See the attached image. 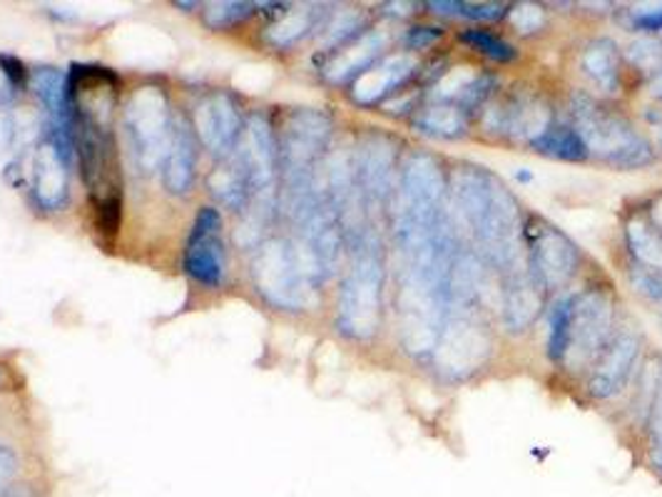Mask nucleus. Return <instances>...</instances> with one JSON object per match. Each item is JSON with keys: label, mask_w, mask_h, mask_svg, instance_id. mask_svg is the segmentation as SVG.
Returning <instances> with one entry per match:
<instances>
[{"label": "nucleus", "mask_w": 662, "mask_h": 497, "mask_svg": "<svg viewBox=\"0 0 662 497\" xmlns=\"http://www.w3.org/2000/svg\"><path fill=\"white\" fill-rule=\"evenodd\" d=\"M463 214L479 234L481 244L498 264L511 262L518 254V234L521 216L518 204L506 187H498L496 179L486 172H469L466 184L459 189Z\"/></svg>", "instance_id": "obj_1"}, {"label": "nucleus", "mask_w": 662, "mask_h": 497, "mask_svg": "<svg viewBox=\"0 0 662 497\" xmlns=\"http://www.w3.org/2000/svg\"><path fill=\"white\" fill-rule=\"evenodd\" d=\"M332 137V119L319 109H294L286 117L280 145V169L290 209L314 194V167Z\"/></svg>", "instance_id": "obj_2"}, {"label": "nucleus", "mask_w": 662, "mask_h": 497, "mask_svg": "<svg viewBox=\"0 0 662 497\" xmlns=\"http://www.w3.org/2000/svg\"><path fill=\"white\" fill-rule=\"evenodd\" d=\"M383 262L377 239L361 236L339 296V328L351 338H369L381 321Z\"/></svg>", "instance_id": "obj_3"}, {"label": "nucleus", "mask_w": 662, "mask_h": 497, "mask_svg": "<svg viewBox=\"0 0 662 497\" xmlns=\"http://www.w3.org/2000/svg\"><path fill=\"white\" fill-rule=\"evenodd\" d=\"M252 278L256 292L272 306L284 308V311H300V308H304L316 284L300 246L286 242V239H272V242L256 248L252 262Z\"/></svg>", "instance_id": "obj_4"}, {"label": "nucleus", "mask_w": 662, "mask_h": 497, "mask_svg": "<svg viewBox=\"0 0 662 497\" xmlns=\"http://www.w3.org/2000/svg\"><path fill=\"white\" fill-rule=\"evenodd\" d=\"M578 119V135L586 139L588 152L598 155L616 167H642L652 162V149L648 139L635 133L628 119L610 115L590 99H580L572 107Z\"/></svg>", "instance_id": "obj_5"}, {"label": "nucleus", "mask_w": 662, "mask_h": 497, "mask_svg": "<svg viewBox=\"0 0 662 497\" xmlns=\"http://www.w3.org/2000/svg\"><path fill=\"white\" fill-rule=\"evenodd\" d=\"M175 117L170 103L160 87H140L125 109V133L130 139L135 162L145 172L162 165L167 142H170Z\"/></svg>", "instance_id": "obj_6"}, {"label": "nucleus", "mask_w": 662, "mask_h": 497, "mask_svg": "<svg viewBox=\"0 0 662 497\" xmlns=\"http://www.w3.org/2000/svg\"><path fill=\"white\" fill-rule=\"evenodd\" d=\"M528 258H530V282L540 292H553L570 282L578 272L580 254L570 239L558 232L548 222H536L528 226Z\"/></svg>", "instance_id": "obj_7"}, {"label": "nucleus", "mask_w": 662, "mask_h": 497, "mask_svg": "<svg viewBox=\"0 0 662 497\" xmlns=\"http://www.w3.org/2000/svg\"><path fill=\"white\" fill-rule=\"evenodd\" d=\"M612 324V308L608 296L592 288L586 294H576L572 298L570 326H568V346L563 363L578 368L588 363L590 358H598L602 346L608 343V331Z\"/></svg>", "instance_id": "obj_8"}, {"label": "nucleus", "mask_w": 662, "mask_h": 497, "mask_svg": "<svg viewBox=\"0 0 662 497\" xmlns=\"http://www.w3.org/2000/svg\"><path fill=\"white\" fill-rule=\"evenodd\" d=\"M227 252L222 239V214L214 207L200 209L185 246V272L197 284L217 288L224 282Z\"/></svg>", "instance_id": "obj_9"}, {"label": "nucleus", "mask_w": 662, "mask_h": 497, "mask_svg": "<svg viewBox=\"0 0 662 497\" xmlns=\"http://www.w3.org/2000/svg\"><path fill=\"white\" fill-rule=\"evenodd\" d=\"M195 129L202 145L210 149L217 159L234 155L242 139V117L240 107L227 93H214L204 97L195 109Z\"/></svg>", "instance_id": "obj_10"}, {"label": "nucleus", "mask_w": 662, "mask_h": 497, "mask_svg": "<svg viewBox=\"0 0 662 497\" xmlns=\"http://www.w3.org/2000/svg\"><path fill=\"white\" fill-rule=\"evenodd\" d=\"M640 351L638 336L618 334L602 346L590 376V393L596 398H612L622 391Z\"/></svg>", "instance_id": "obj_11"}, {"label": "nucleus", "mask_w": 662, "mask_h": 497, "mask_svg": "<svg viewBox=\"0 0 662 497\" xmlns=\"http://www.w3.org/2000/svg\"><path fill=\"white\" fill-rule=\"evenodd\" d=\"M162 182L172 194H187L195 182L197 169V142L195 133L185 119L175 117L170 142L162 157Z\"/></svg>", "instance_id": "obj_12"}, {"label": "nucleus", "mask_w": 662, "mask_h": 497, "mask_svg": "<svg viewBox=\"0 0 662 497\" xmlns=\"http://www.w3.org/2000/svg\"><path fill=\"white\" fill-rule=\"evenodd\" d=\"M67 159L48 139L33 157V194L43 209H61L67 199Z\"/></svg>", "instance_id": "obj_13"}, {"label": "nucleus", "mask_w": 662, "mask_h": 497, "mask_svg": "<svg viewBox=\"0 0 662 497\" xmlns=\"http://www.w3.org/2000/svg\"><path fill=\"white\" fill-rule=\"evenodd\" d=\"M417 63L409 55H393L387 57L379 65H371L364 70L354 83L351 95L359 105H377L383 97L391 95L399 85L407 83L411 77Z\"/></svg>", "instance_id": "obj_14"}, {"label": "nucleus", "mask_w": 662, "mask_h": 497, "mask_svg": "<svg viewBox=\"0 0 662 497\" xmlns=\"http://www.w3.org/2000/svg\"><path fill=\"white\" fill-rule=\"evenodd\" d=\"M580 73L602 93H616L620 87V53L608 38L592 40L580 53Z\"/></svg>", "instance_id": "obj_15"}, {"label": "nucleus", "mask_w": 662, "mask_h": 497, "mask_svg": "<svg viewBox=\"0 0 662 497\" xmlns=\"http://www.w3.org/2000/svg\"><path fill=\"white\" fill-rule=\"evenodd\" d=\"M391 165V149L383 145L381 139H369V142L359 149V159L357 165H354V179H357L361 192L367 197H381L387 192Z\"/></svg>", "instance_id": "obj_16"}, {"label": "nucleus", "mask_w": 662, "mask_h": 497, "mask_svg": "<svg viewBox=\"0 0 662 497\" xmlns=\"http://www.w3.org/2000/svg\"><path fill=\"white\" fill-rule=\"evenodd\" d=\"M322 10L319 6H296V8H286L280 13V18L266 28V40L274 47H292L294 43H300L302 38H306L319 23Z\"/></svg>", "instance_id": "obj_17"}, {"label": "nucleus", "mask_w": 662, "mask_h": 497, "mask_svg": "<svg viewBox=\"0 0 662 497\" xmlns=\"http://www.w3.org/2000/svg\"><path fill=\"white\" fill-rule=\"evenodd\" d=\"M530 145L536 152L553 159H566V162H580V159H586L590 155L586 139L578 135L576 127H568V125L548 127L546 133L533 139Z\"/></svg>", "instance_id": "obj_18"}, {"label": "nucleus", "mask_w": 662, "mask_h": 497, "mask_svg": "<svg viewBox=\"0 0 662 497\" xmlns=\"http://www.w3.org/2000/svg\"><path fill=\"white\" fill-rule=\"evenodd\" d=\"M379 50H381V38L379 35L361 38L357 45L344 50L341 55L334 57V63L329 65V77L337 80V83H341V80H349L351 75H361L364 70L371 67L374 57L379 55Z\"/></svg>", "instance_id": "obj_19"}, {"label": "nucleus", "mask_w": 662, "mask_h": 497, "mask_svg": "<svg viewBox=\"0 0 662 497\" xmlns=\"http://www.w3.org/2000/svg\"><path fill=\"white\" fill-rule=\"evenodd\" d=\"M417 127L421 133L433 137H446V139L461 137L466 133V115H463L461 107H453V105L427 107L417 117Z\"/></svg>", "instance_id": "obj_20"}, {"label": "nucleus", "mask_w": 662, "mask_h": 497, "mask_svg": "<svg viewBox=\"0 0 662 497\" xmlns=\"http://www.w3.org/2000/svg\"><path fill=\"white\" fill-rule=\"evenodd\" d=\"M628 244L642 268L662 274V234L655 226L645 222H632L628 226Z\"/></svg>", "instance_id": "obj_21"}, {"label": "nucleus", "mask_w": 662, "mask_h": 497, "mask_svg": "<svg viewBox=\"0 0 662 497\" xmlns=\"http://www.w3.org/2000/svg\"><path fill=\"white\" fill-rule=\"evenodd\" d=\"M540 308V288L536 284L513 286L506 296V321L511 328H521L533 321Z\"/></svg>", "instance_id": "obj_22"}, {"label": "nucleus", "mask_w": 662, "mask_h": 497, "mask_svg": "<svg viewBox=\"0 0 662 497\" xmlns=\"http://www.w3.org/2000/svg\"><path fill=\"white\" fill-rule=\"evenodd\" d=\"M461 43L471 45L473 50H479L491 60H498V63H511V60H516V47H513L506 38H501L496 33H491V30H463L459 35Z\"/></svg>", "instance_id": "obj_23"}, {"label": "nucleus", "mask_w": 662, "mask_h": 497, "mask_svg": "<svg viewBox=\"0 0 662 497\" xmlns=\"http://www.w3.org/2000/svg\"><path fill=\"white\" fill-rule=\"evenodd\" d=\"M572 298H576V294L560 298V302L556 304V308H553V311H550L548 356L553 358V361H558V363H563V356H566V346H568V326H570Z\"/></svg>", "instance_id": "obj_24"}, {"label": "nucleus", "mask_w": 662, "mask_h": 497, "mask_svg": "<svg viewBox=\"0 0 662 497\" xmlns=\"http://www.w3.org/2000/svg\"><path fill=\"white\" fill-rule=\"evenodd\" d=\"M260 8L256 3H237V0H222V3H210L204 10V25L212 30H227L237 23L250 18L254 10Z\"/></svg>", "instance_id": "obj_25"}, {"label": "nucleus", "mask_w": 662, "mask_h": 497, "mask_svg": "<svg viewBox=\"0 0 662 497\" xmlns=\"http://www.w3.org/2000/svg\"><path fill=\"white\" fill-rule=\"evenodd\" d=\"M648 457H650V465L662 475V391L658 395L655 405H652V415H650Z\"/></svg>", "instance_id": "obj_26"}, {"label": "nucleus", "mask_w": 662, "mask_h": 497, "mask_svg": "<svg viewBox=\"0 0 662 497\" xmlns=\"http://www.w3.org/2000/svg\"><path fill=\"white\" fill-rule=\"evenodd\" d=\"M361 25V15L359 13H341L334 23L326 30V43L329 45H341L357 35V30Z\"/></svg>", "instance_id": "obj_27"}, {"label": "nucleus", "mask_w": 662, "mask_h": 497, "mask_svg": "<svg viewBox=\"0 0 662 497\" xmlns=\"http://www.w3.org/2000/svg\"><path fill=\"white\" fill-rule=\"evenodd\" d=\"M632 286H635L642 296H648L650 302L662 304V274L648 272V268L640 266L638 272L632 274Z\"/></svg>", "instance_id": "obj_28"}, {"label": "nucleus", "mask_w": 662, "mask_h": 497, "mask_svg": "<svg viewBox=\"0 0 662 497\" xmlns=\"http://www.w3.org/2000/svg\"><path fill=\"white\" fill-rule=\"evenodd\" d=\"M511 23L518 28V33H530V30H538L543 25V10L536 6H518L516 10H511Z\"/></svg>", "instance_id": "obj_29"}, {"label": "nucleus", "mask_w": 662, "mask_h": 497, "mask_svg": "<svg viewBox=\"0 0 662 497\" xmlns=\"http://www.w3.org/2000/svg\"><path fill=\"white\" fill-rule=\"evenodd\" d=\"M508 13V6L503 3H461L459 15L471 20H496Z\"/></svg>", "instance_id": "obj_30"}, {"label": "nucleus", "mask_w": 662, "mask_h": 497, "mask_svg": "<svg viewBox=\"0 0 662 497\" xmlns=\"http://www.w3.org/2000/svg\"><path fill=\"white\" fill-rule=\"evenodd\" d=\"M441 35H443V30L437 25H413V28H409V33L403 40H407V45L411 50H427L437 43Z\"/></svg>", "instance_id": "obj_31"}, {"label": "nucleus", "mask_w": 662, "mask_h": 497, "mask_svg": "<svg viewBox=\"0 0 662 497\" xmlns=\"http://www.w3.org/2000/svg\"><path fill=\"white\" fill-rule=\"evenodd\" d=\"M630 57L638 67H645V70L648 67H658L660 70L662 50L655 43H638V45L630 47Z\"/></svg>", "instance_id": "obj_32"}, {"label": "nucleus", "mask_w": 662, "mask_h": 497, "mask_svg": "<svg viewBox=\"0 0 662 497\" xmlns=\"http://www.w3.org/2000/svg\"><path fill=\"white\" fill-rule=\"evenodd\" d=\"M632 28L640 33H660L662 30V6L650 10H635L632 13Z\"/></svg>", "instance_id": "obj_33"}, {"label": "nucleus", "mask_w": 662, "mask_h": 497, "mask_svg": "<svg viewBox=\"0 0 662 497\" xmlns=\"http://www.w3.org/2000/svg\"><path fill=\"white\" fill-rule=\"evenodd\" d=\"M18 473V455L13 453L11 445L0 443V485L11 480Z\"/></svg>", "instance_id": "obj_34"}, {"label": "nucleus", "mask_w": 662, "mask_h": 497, "mask_svg": "<svg viewBox=\"0 0 662 497\" xmlns=\"http://www.w3.org/2000/svg\"><path fill=\"white\" fill-rule=\"evenodd\" d=\"M429 8L439 15H459L461 3H449V0H446V3H429Z\"/></svg>", "instance_id": "obj_35"}, {"label": "nucleus", "mask_w": 662, "mask_h": 497, "mask_svg": "<svg viewBox=\"0 0 662 497\" xmlns=\"http://www.w3.org/2000/svg\"><path fill=\"white\" fill-rule=\"evenodd\" d=\"M658 135H660V142H662V125H660V129H658Z\"/></svg>", "instance_id": "obj_36"}]
</instances>
